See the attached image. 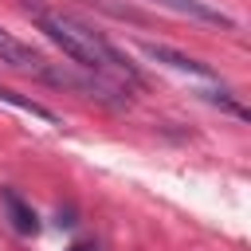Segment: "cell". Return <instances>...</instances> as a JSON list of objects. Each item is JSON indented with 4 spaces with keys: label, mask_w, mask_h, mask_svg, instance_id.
<instances>
[{
    "label": "cell",
    "mask_w": 251,
    "mask_h": 251,
    "mask_svg": "<svg viewBox=\"0 0 251 251\" xmlns=\"http://www.w3.org/2000/svg\"><path fill=\"white\" fill-rule=\"evenodd\" d=\"M145 55L157 59V63H169L173 71H188V75H200V78H216V71H212L208 63H200V59H192V55H180V51H173V47L145 43Z\"/></svg>",
    "instance_id": "cell-5"
},
{
    "label": "cell",
    "mask_w": 251,
    "mask_h": 251,
    "mask_svg": "<svg viewBox=\"0 0 251 251\" xmlns=\"http://www.w3.org/2000/svg\"><path fill=\"white\" fill-rule=\"evenodd\" d=\"M0 63L12 67V71H24V75L47 78V82L59 78V71H55L39 51H31V43H20V39H16L12 31H4V27H0Z\"/></svg>",
    "instance_id": "cell-2"
},
{
    "label": "cell",
    "mask_w": 251,
    "mask_h": 251,
    "mask_svg": "<svg viewBox=\"0 0 251 251\" xmlns=\"http://www.w3.org/2000/svg\"><path fill=\"white\" fill-rule=\"evenodd\" d=\"M71 251H98V243H75Z\"/></svg>",
    "instance_id": "cell-7"
},
{
    "label": "cell",
    "mask_w": 251,
    "mask_h": 251,
    "mask_svg": "<svg viewBox=\"0 0 251 251\" xmlns=\"http://www.w3.org/2000/svg\"><path fill=\"white\" fill-rule=\"evenodd\" d=\"M0 208H4V216H8V224H12V231H20V235H35L39 231V216H35V208L16 192V188H0Z\"/></svg>",
    "instance_id": "cell-3"
},
{
    "label": "cell",
    "mask_w": 251,
    "mask_h": 251,
    "mask_svg": "<svg viewBox=\"0 0 251 251\" xmlns=\"http://www.w3.org/2000/svg\"><path fill=\"white\" fill-rule=\"evenodd\" d=\"M161 8H173V12H180V16H192V20H200V24H212V27H235V20L227 16V12H220V8H212L208 0H157Z\"/></svg>",
    "instance_id": "cell-4"
},
{
    "label": "cell",
    "mask_w": 251,
    "mask_h": 251,
    "mask_svg": "<svg viewBox=\"0 0 251 251\" xmlns=\"http://www.w3.org/2000/svg\"><path fill=\"white\" fill-rule=\"evenodd\" d=\"M0 102H12L16 110H24V114H31V118H43V122H55V114H51L47 106H39V102H31V98H20L16 90H4V86H0Z\"/></svg>",
    "instance_id": "cell-6"
},
{
    "label": "cell",
    "mask_w": 251,
    "mask_h": 251,
    "mask_svg": "<svg viewBox=\"0 0 251 251\" xmlns=\"http://www.w3.org/2000/svg\"><path fill=\"white\" fill-rule=\"evenodd\" d=\"M27 16H31V24H35L71 63H78L82 71H94L98 78H114V82H133V86H141L137 67H133L114 43H106L94 27L78 24L75 16L51 12V8H27Z\"/></svg>",
    "instance_id": "cell-1"
}]
</instances>
